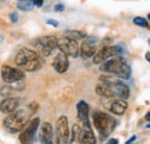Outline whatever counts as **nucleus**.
<instances>
[{"label":"nucleus","instance_id":"nucleus-1","mask_svg":"<svg viewBox=\"0 0 150 144\" xmlns=\"http://www.w3.org/2000/svg\"><path fill=\"white\" fill-rule=\"evenodd\" d=\"M16 66L22 68L25 72H36L42 67L39 54L36 51H33L27 47H22L14 58Z\"/></svg>","mask_w":150,"mask_h":144},{"label":"nucleus","instance_id":"nucleus-2","mask_svg":"<svg viewBox=\"0 0 150 144\" xmlns=\"http://www.w3.org/2000/svg\"><path fill=\"white\" fill-rule=\"evenodd\" d=\"M99 69L104 73L113 74V75H115V76H118L122 80L129 78L132 74L129 65L121 56H115V58L104 61L103 64H100Z\"/></svg>","mask_w":150,"mask_h":144},{"label":"nucleus","instance_id":"nucleus-3","mask_svg":"<svg viewBox=\"0 0 150 144\" xmlns=\"http://www.w3.org/2000/svg\"><path fill=\"white\" fill-rule=\"evenodd\" d=\"M31 113L33 112H29L27 109H16L15 112L8 114V116L4 121V126L7 129V131L12 134L20 133L29 124Z\"/></svg>","mask_w":150,"mask_h":144},{"label":"nucleus","instance_id":"nucleus-4","mask_svg":"<svg viewBox=\"0 0 150 144\" xmlns=\"http://www.w3.org/2000/svg\"><path fill=\"white\" fill-rule=\"evenodd\" d=\"M93 120L94 126L103 137H106L109 134H111L117 125L115 119L104 112H95L93 114Z\"/></svg>","mask_w":150,"mask_h":144},{"label":"nucleus","instance_id":"nucleus-5","mask_svg":"<svg viewBox=\"0 0 150 144\" xmlns=\"http://www.w3.org/2000/svg\"><path fill=\"white\" fill-rule=\"evenodd\" d=\"M126 52H127V50L122 46V44L114 45V46H105V47H103V49H100L99 51L96 52L93 61L96 65H99V64H103L104 61H106L109 59L120 56L121 54L126 53Z\"/></svg>","mask_w":150,"mask_h":144},{"label":"nucleus","instance_id":"nucleus-6","mask_svg":"<svg viewBox=\"0 0 150 144\" xmlns=\"http://www.w3.org/2000/svg\"><path fill=\"white\" fill-rule=\"evenodd\" d=\"M57 44H58V38L54 36L39 37L34 42L36 52L43 56H49L57 47Z\"/></svg>","mask_w":150,"mask_h":144},{"label":"nucleus","instance_id":"nucleus-7","mask_svg":"<svg viewBox=\"0 0 150 144\" xmlns=\"http://www.w3.org/2000/svg\"><path fill=\"white\" fill-rule=\"evenodd\" d=\"M57 47L60 50V52L66 54L67 56L76 58V56H79V54H80V47H79L77 42L67 36L58 38Z\"/></svg>","mask_w":150,"mask_h":144},{"label":"nucleus","instance_id":"nucleus-8","mask_svg":"<svg viewBox=\"0 0 150 144\" xmlns=\"http://www.w3.org/2000/svg\"><path fill=\"white\" fill-rule=\"evenodd\" d=\"M100 81H105L106 83H109V85L111 87L114 97H118L119 99H124L126 100L129 97V88L121 81H114L113 78L110 77H100Z\"/></svg>","mask_w":150,"mask_h":144},{"label":"nucleus","instance_id":"nucleus-9","mask_svg":"<svg viewBox=\"0 0 150 144\" xmlns=\"http://www.w3.org/2000/svg\"><path fill=\"white\" fill-rule=\"evenodd\" d=\"M24 73L21 69L13 68L11 66H2L1 67V78L7 84L18 83L24 78Z\"/></svg>","mask_w":150,"mask_h":144},{"label":"nucleus","instance_id":"nucleus-10","mask_svg":"<svg viewBox=\"0 0 150 144\" xmlns=\"http://www.w3.org/2000/svg\"><path fill=\"white\" fill-rule=\"evenodd\" d=\"M38 126H39V119L38 118H34L33 120H30L29 124L27 125V127L20 134V142L22 144H33L35 134H36V131L38 129Z\"/></svg>","mask_w":150,"mask_h":144},{"label":"nucleus","instance_id":"nucleus-11","mask_svg":"<svg viewBox=\"0 0 150 144\" xmlns=\"http://www.w3.org/2000/svg\"><path fill=\"white\" fill-rule=\"evenodd\" d=\"M39 138L43 144H60L58 135L53 133V128L51 126V124H49V122H44L42 125Z\"/></svg>","mask_w":150,"mask_h":144},{"label":"nucleus","instance_id":"nucleus-12","mask_svg":"<svg viewBox=\"0 0 150 144\" xmlns=\"http://www.w3.org/2000/svg\"><path fill=\"white\" fill-rule=\"evenodd\" d=\"M57 135L59 137L60 143H68L69 137H71V131H69V126H68V119L65 115L60 116L57 121Z\"/></svg>","mask_w":150,"mask_h":144},{"label":"nucleus","instance_id":"nucleus-13","mask_svg":"<svg viewBox=\"0 0 150 144\" xmlns=\"http://www.w3.org/2000/svg\"><path fill=\"white\" fill-rule=\"evenodd\" d=\"M97 42L98 39L96 37H87V39L81 44L80 54L83 59H89L94 56L97 52Z\"/></svg>","mask_w":150,"mask_h":144},{"label":"nucleus","instance_id":"nucleus-14","mask_svg":"<svg viewBox=\"0 0 150 144\" xmlns=\"http://www.w3.org/2000/svg\"><path fill=\"white\" fill-rule=\"evenodd\" d=\"M20 105L19 98L15 97H7L5 99L1 100L0 103V111L5 114H11L13 112H15Z\"/></svg>","mask_w":150,"mask_h":144},{"label":"nucleus","instance_id":"nucleus-15","mask_svg":"<svg viewBox=\"0 0 150 144\" xmlns=\"http://www.w3.org/2000/svg\"><path fill=\"white\" fill-rule=\"evenodd\" d=\"M53 68L56 69L59 74H64L68 69L69 67V61H68V56L66 54H64L62 52H59L54 56L53 62H52Z\"/></svg>","mask_w":150,"mask_h":144},{"label":"nucleus","instance_id":"nucleus-16","mask_svg":"<svg viewBox=\"0 0 150 144\" xmlns=\"http://www.w3.org/2000/svg\"><path fill=\"white\" fill-rule=\"evenodd\" d=\"M82 144H96V137L91 129L89 119L82 122Z\"/></svg>","mask_w":150,"mask_h":144},{"label":"nucleus","instance_id":"nucleus-17","mask_svg":"<svg viewBox=\"0 0 150 144\" xmlns=\"http://www.w3.org/2000/svg\"><path fill=\"white\" fill-rule=\"evenodd\" d=\"M127 107H128V104H127L126 100L117 99V100L112 102V104L110 105V111L115 115H122L126 112Z\"/></svg>","mask_w":150,"mask_h":144},{"label":"nucleus","instance_id":"nucleus-18","mask_svg":"<svg viewBox=\"0 0 150 144\" xmlns=\"http://www.w3.org/2000/svg\"><path fill=\"white\" fill-rule=\"evenodd\" d=\"M96 92H97V95H99L102 97H105V98L114 97V93H113L111 87L105 81H99V83L96 85Z\"/></svg>","mask_w":150,"mask_h":144},{"label":"nucleus","instance_id":"nucleus-19","mask_svg":"<svg viewBox=\"0 0 150 144\" xmlns=\"http://www.w3.org/2000/svg\"><path fill=\"white\" fill-rule=\"evenodd\" d=\"M76 111H77V119L83 122L86 120H88L89 118V105L84 102V100H80L76 105Z\"/></svg>","mask_w":150,"mask_h":144},{"label":"nucleus","instance_id":"nucleus-20","mask_svg":"<svg viewBox=\"0 0 150 144\" xmlns=\"http://www.w3.org/2000/svg\"><path fill=\"white\" fill-rule=\"evenodd\" d=\"M69 144H82V128L77 124H75L74 126L72 127Z\"/></svg>","mask_w":150,"mask_h":144},{"label":"nucleus","instance_id":"nucleus-21","mask_svg":"<svg viewBox=\"0 0 150 144\" xmlns=\"http://www.w3.org/2000/svg\"><path fill=\"white\" fill-rule=\"evenodd\" d=\"M18 7L21 11H24V12H29L33 9L34 5L31 2V0H20L18 2Z\"/></svg>","mask_w":150,"mask_h":144},{"label":"nucleus","instance_id":"nucleus-22","mask_svg":"<svg viewBox=\"0 0 150 144\" xmlns=\"http://www.w3.org/2000/svg\"><path fill=\"white\" fill-rule=\"evenodd\" d=\"M69 38L74 39V40H79V39H83L87 37V34L84 31H80V30H72V31H68V36Z\"/></svg>","mask_w":150,"mask_h":144},{"label":"nucleus","instance_id":"nucleus-23","mask_svg":"<svg viewBox=\"0 0 150 144\" xmlns=\"http://www.w3.org/2000/svg\"><path fill=\"white\" fill-rule=\"evenodd\" d=\"M133 22H134V24H136V25H139V27H142V28H147V27H149L148 21H147L146 18H140V16L133 18Z\"/></svg>","mask_w":150,"mask_h":144},{"label":"nucleus","instance_id":"nucleus-24","mask_svg":"<svg viewBox=\"0 0 150 144\" xmlns=\"http://www.w3.org/2000/svg\"><path fill=\"white\" fill-rule=\"evenodd\" d=\"M46 23L50 24V25H52V27H54V28H57V27L59 25V22L56 21V20H52V18H49V20L46 21Z\"/></svg>","mask_w":150,"mask_h":144},{"label":"nucleus","instance_id":"nucleus-25","mask_svg":"<svg viewBox=\"0 0 150 144\" xmlns=\"http://www.w3.org/2000/svg\"><path fill=\"white\" fill-rule=\"evenodd\" d=\"M9 18H11V21H12V22H14V23L19 21V16H18V13H15V12H14V13H11Z\"/></svg>","mask_w":150,"mask_h":144},{"label":"nucleus","instance_id":"nucleus-26","mask_svg":"<svg viewBox=\"0 0 150 144\" xmlns=\"http://www.w3.org/2000/svg\"><path fill=\"white\" fill-rule=\"evenodd\" d=\"M31 2H33V5L36 6V7H42L44 0H31Z\"/></svg>","mask_w":150,"mask_h":144},{"label":"nucleus","instance_id":"nucleus-27","mask_svg":"<svg viewBox=\"0 0 150 144\" xmlns=\"http://www.w3.org/2000/svg\"><path fill=\"white\" fill-rule=\"evenodd\" d=\"M64 9H65V6L62 4H58V5H56V7H54V11L56 12H62Z\"/></svg>","mask_w":150,"mask_h":144},{"label":"nucleus","instance_id":"nucleus-28","mask_svg":"<svg viewBox=\"0 0 150 144\" xmlns=\"http://www.w3.org/2000/svg\"><path fill=\"white\" fill-rule=\"evenodd\" d=\"M118 143H119V141H118L117 138H111V140L108 141V143L106 144H118Z\"/></svg>","mask_w":150,"mask_h":144},{"label":"nucleus","instance_id":"nucleus-29","mask_svg":"<svg viewBox=\"0 0 150 144\" xmlns=\"http://www.w3.org/2000/svg\"><path fill=\"white\" fill-rule=\"evenodd\" d=\"M146 59H147V61L150 62V52H147V53H146Z\"/></svg>","mask_w":150,"mask_h":144},{"label":"nucleus","instance_id":"nucleus-30","mask_svg":"<svg viewBox=\"0 0 150 144\" xmlns=\"http://www.w3.org/2000/svg\"><path fill=\"white\" fill-rule=\"evenodd\" d=\"M146 120H147V121H150V112H148V113L146 114Z\"/></svg>","mask_w":150,"mask_h":144},{"label":"nucleus","instance_id":"nucleus-31","mask_svg":"<svg viewBox=\"0 0 150 144\" xmlns=\"http://www.w3.org/2000/svg\"><path fill=\"white\" fill-rule=\"evenodd\" d=\"M146 127H147V128H149V129H150V124H149V125H147Z\"/></svg>","mask_w":150,"mask_h":144},{"label":"nucleus","instance_id":"nucleus-32","mask_svg":"<svg viewBox=\"0 0 150 144\" xmlns=\"http://www.w3.org/2000/svg\"><path fill=\"white\" fill-rule=\"evenodd\" d=\"M148 20H149V21H150V13H149V14H148Z\"/></svg>","mask_w":150,"mask_h":144},{"label":"nucleus","instance_id":"nucleus-33","mask_svg":"<svg viewBox=\"0 0 150 144\" xmlns=\"http://www.w3.org/2000/svg\"><path fill=\"white\" fill-rule=\"evenodd\" d=\"M148 44H149V46H150V38L148 39Z\"/></svg>","mask_w":150,"mask_h":144},{"label":"nucleus","instance_id":"nucleus-34","mask_svg":"<svg viewBox=\"0 0 150 144\" xmlns=\"http://www.w3.org/2000/svg\"><path fill=\"white\" fill-rule=\"evenodd\" d=\"M126 144H131V143H126Z\"/></svg>","mask_w":150,"mask_h":144}]
</instances>
